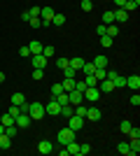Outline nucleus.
Masks as SVG:
<instances>
[{
    "label": "nucleus",
    "mask_w": 140,
    "mask_h": 156,
    "mask_svg": "<svg viewBox=\"0 0 140 156\" xmlns=\"http://www.w3.org/2000/svg\"><path fill=\"white\" fill-rule=\"evenodd\" d=\"M47 112H45V105L42 103H28V117L33 119V121H38V119H42Z\"/></svg>",
    "instance_id": "1"
},
{
    "label": "nucleus",
    "mask_w": 140,
    "mask_h": 156,
    "mask_svg": "<svg viewBox=\"0 0 140 156\" xmlns=\"http://www.w3.org/2000/svg\"><path fill=\"white\" fill-rule=\"evenodd\" d=\"M56 140H59L61 147H66L70 140H75V130H70V128H61V130H59V135H56Z\"/></svg>",
    "instance_id": "2"
},
{
    "label": "nucleus",
    "mask_w": 140,
    "mask_h": 156,
    "mask_svg": "<svg viewBox=\"0 0 140 156\" xmlns=\"http://www.w3.org/2000/svg\"><path fill=\"white\" fill-rule=\"evenodd\" d=\"M14 124H16V128H19V130H26V128H28V126L33 124V119L28 117V112H21L19 117L14 119Z\"/></svg>",
    "instance_id": "3"
},
{
    "label": "nucleus",
    "mask_w": 140,
    "mask_h": 156,
    "mask_svg": "<svg viewBox=\"0 0 140 156\" xmlns=\"http://www.w3.org/2000/svg\"><path fill=\"white\" fill-rule=\"evenodd\" d=\"M68 128L70 130H82L84 128V117H77V114H73V117H68Z\"/></svg>",
    "instance_id": "4"
},
{
    "label": "nucleus",
    "mask_w": 140,
    "mask_h": 156,
    "mask_svg": "<svg viewBox=\"0 0 140 156\" xmlns=\"http://www.w3.org/2000/svg\"><path fill=\"white\" fill-rule=\"evenodd\" d=\"M98 98H100V89H98V86H87L84 100H89V103H98Z\"/></svg>",
    "instance_id": "5"
},
{
    "label": "nucleus",
    "mask_w": 140,
    "mask_h": 156,
    "mask_svg": "<svg viewBox=\"0 0 140 156\" xmlns=\"http://www.w3.org/2000/svg\"><path fill=\"white\" fill-rule=\"evenodd\" d=\"M45 112L49 114V117H61V105H59V103H56V100L52 98V100H49V103L45 105Z\"/></svg>",
    "instance_id": "6"
},
{
    "label": "nucleus",
    "mask_w": 140,
    "mask_h": 156,
    "mask_svg": "<svg viewBox=\"0 0 140 156\" xmlns=\"http://www.w3.org/2000/svg\"><path fill=\"white\" fill-rule=\"evenodd\" d=\"M54 9L52 7H40V16H42V26H49L52 23V19H54Z\"/></svg>",
    "instance_id": "7"
},
{
    "label": "nucleus",
    "mask_w": 140,
    "mask_h": 156,
    "mask_svg": "<svg viewBox=\"0 0 140 156\" xmlns=\"http://www.w3.org/2000/svg\"><path fill=\"white\" fill-rule=\"evenodd\" d=\"M68 103L73 105H80V103H84V93H80L77 89H73V91H68Z\"/></svg>",
    "instance_id": "8"
},
{
    "label": "nucleus",
    "mask_w": 140,
    "mask_h": 156,
    "mask_svg": "<svg viewBox=\"0 0 140 156\" xmlns=\"http://www.w3.org/2000/svg\"><path fill=\"white\" fill-rule=\"evenodd\" d=\"M31 63H33V68H40V70H45L47 63H49V58H47V56H42V54H35V56H31Z\"/></svg>",
    "instance_id": "9"
},
{
    "label": "nucleus",
    "mask_w": 140,
    "mask_h": 156,
    "mask_svg": "<svg viewBox=\"0 0 140 156\" xmlns=\"http://www.w3.org/2000/svg\"><path fill=\"white\" fill-rule=\"evenodd\" d=\"M12 105H19L21 112H28V103H26V96H23V93H14L12 96Z\"/></svg>",
    "instance_id": "10"
},
{
    "label": "nucleus",
    "mask_w": 140,
    "mask_h": 156,
    "mask_svg": "<svg viewBox=\"0 0 140 156\" xmlns=\"http://www.w3.org/2000/svg\"><path fill=\"white\" fill-rule=\"evenodd\" d=\"M100 117H103V114H100L98 107H87V117L84 119H89V121H100Z\"/></svg>",
    "instance_id": "11"
},
{
    "label": "nucleus",
    "mask_w": 140,
    "mask_h": 156,
    "mask_svg": "<svg viewBox=\"0 0 140 156\" xmlns=\"http://www.w3.org/2000/svg\"><path fill=\"white\" fill-rule=\"evenodd\" d=\"M126 86H128V89H133V91H138V89H140V77H138V75H128V77H126Z\"/></svg>",
    "instance_id": "12"
},
{
    "label": "nucleus",
    "mask_w": 140,
    "mask_h": 156,
    "mask_svg": "<svg viewBox=\"0 0 140 156\" xmlns=\"http://www.w3.org/2000/svg\"><path fill=\"white\" fill-rule=\"evenodd\" d=\"M38 151H40V154H52V151H54V144L52 142H49V140H42V142L40 144H38Z\"/></svg>",
    "instance_id": "13"
},
{
    "label": "nucleus",
    "mask_w": 140,
    "mask_h": 156,
    "mask_svg": "<svg viewBox=\"0 0 140 156\" xmlns=\"http://www.w3.org/2000/svg\"><path fill=\"white\" fill-rule=\"evenodd\" d=\"M121 21H128V12L124 7H117V12H114V23H121Z\"/></svg>",
    "instance_id": "14"
},
{
    "label": "nucleus",
    "mask_w": 140,
    "mask_h": 156,
    "mask_svg": "<svg viewBox=\"0 0 140 156\" xmlns=\"http://www.w3.org/2000/svg\"><path fill=\"white\" fill-rule=\"evenodd\" d=\"M98 89H100V93H107V91H114V84L105 77V79H100V82H98Z\"/></svg>",
    "instance_id": "15"
},
{
    "label": "nucleus",
    "mask_w": 140,
    "mask_h": 156,
    "mask_svg": "<svg viewBox=\"0 0 140 156\" xmlns=\"http://www.w3.org/2000/svg\"><path fill=\"white\" fill-rule=\"evenodd\" d=\"M73 114H75V107H73V105H70V103H66V105H61V117H73Z\"/></svg>",
    "instance_id": "16"
},
{
    "label": "nucleus",
    "mask_w": 140,
    "mask_h": 156,
    "mask_svg": "<svg viewBox=\"0 0 140 156\" xmlns=\"http://www.w3.org/2000/svg\"><path fill=\"white\" fill-rule=\"evenodd\" d=\"M84 63H87V61L82 58V56H75V58H70V68H75L77 72L82 70V65H84Z\"/></svg>",
    "instance_id": "17"
},
{
    "label": "nucleus",
    "mask_w": 140,
    "mask_h": 156,
    "mask_svg": "<svg viewBox=\"0 0 140 156\" xmlns=\"http://www.w3.org/2000/svg\"><path fill=\"white\" fill-rule=\"evenodd\" d=\"M66 149H68V154H75V156H80V144L75 142V140H70V142L66 144Z\"/></svg>",
    "instance_id": "18"
},
{
    "label": "nucleus",
    "mask_w": 140,
    "mask_h": 156,
    "mask_svg": "<svg viewBox=\"0 0 140 156\" xmlns=\"http://www.w3.org/2000/svg\"><path fill=\"white\" fill-rule=\"evenodd\" d=\"M100 23H105V26L114 23V12H112V9H107V12H103V21H100Z\"/></svg>",
    "instance_id": "19"
},
{
    "label": "nucleus",
    "mask_w": 140,
    "mask_h": 156,
    "mask_svg": "<svg viewBox=\"0 0 140 156\" xmlns=\"http://www.w3.org/2000/svg\"><path fill=\"white\" fill-rule=\"evenodd\" d=\"M28 49H31V56H35V54H42V44L38 42V40H33V42L28 44Z\"/></svg>",
    "instance_id": "20"
},
{
    "label": "nucleus",
    "mask_w": 140,
    "mask_h": 156,
    "mask_svg": "<svg viewBox=\"0 0 140 156\" xmlns=\"http://www.w3.org/2000/svg\"><path fill=\"white\" fill-rule=\"evenodd\" d=\"M9 147H12V137L2 133V135H0V149H9Z\"/></svg>",
    "instance_id": "21"
},
{
    "label": "nucleus",
    "mask_w": 140,
    "mask_h": 156,
    "mask_svg": "<svg viewBox=\"0 0 140 156\" xmlns=\"http://www.w3.org/2000/svg\"><path fill=\"white\" fill-rule=\"evenodd\" d=\"M80 75V72L75 70V68H70V63H68V68H63V77H68V79H75Z\"/></svg>",
    "instance_id": "22"
},
{
    "label": "nucleus",
    "mask_w": 140,
    "mask_h": 156,
    "mask_svg": "<svg viewBox=\"0 0 140 156\" xmlns=\"http://www.w3.org/2000/svg\"><path fill=\"white\" fill-rule=\"evenodd\" d=\"M138 5H140V0H126L124 9H126V12L131 14V12H135V9H138Z\"/></svg>",
    "instance_id": "23"
},
{
    "label": "nucleus",
    "mask_w": 140,
    "mask_h": 156,
    "mask_svg": "<svg viewBox=\"0 0 140 156\" xmlns=\"http://www.w3.org/2000/svg\"><path fill=\"white\" fill-rule=\"evenodd\" d=\"M105 35H110V37H117V35H119V28H117V23H110V26L105 28Z\"/></svg>",
    "instance_id": "24"
},
{
    "label": "nucleus",
    "mask_w": 140,
    "mask_h": 156,
    "mask_svg": "<svg viewBox=\"0 0 140 156\" xmlns=\"http://www.w3.org/2000/svg\"><path fill=\"white\" fill-rule=\"evenodd\" d=\"M107 63H110L107 56H96V58H93V65H96V68H107Z\"/></svg>",
    "instance_id": "25"
},
{
    "label": "nucleus",
    "mask_w": 140,
    "mask_h": 156,
    "mask_svg": "<svg viewBox=\"0 0 140 156\" xmlns=\"http://www.w3.org/2000/svg\"><path fill=\"white\" fill-rule=\"evenodd\" d=\"M117 151L124 154V156H131V147H128V142H119V144H117Z\"/></svg>",
    "instance_id": "26"
},
{
    "label": "nucleus",
    "mask_w": 140,
    "mask_h": 156,
    "mask_svg": "<svg viewBox=\"0 0 140 156\" xmlns=\"http://www.w3.org/2000/svg\"><path fill=\"white\" fill-rule=\"evenodd\" d=\"M128 147H131V156H138L140 154V140H131Z\"/></svg>",
    "instance_id": "27"
},
{
    "label": "nucleus",
    "mask_w": 140,
    "mask_h": 156,
    "mask_svg": "<svg viewBox=\"0 0 140 156\" xmlns=\"http://www.w3.org/2000/svg\"><path fill=\"white\" fill-rule=\"evenodd\" d=\"M61 86H63V91H73L75 89V79H63V82H61Z\"/></svg>",
    "instance_id": "28"
},
{
    "label": "nucleus",
    "mask_w": 140,
    "mask_h": 156,
    "mask_svg": "<svg viewBox=\"0 0 140 156\" xmlns=\"http://www.w3.org/2000/svg\"><path fill=\"white\" fill-rule=\"evenodd\" d=\"M112 42H114V40L110 37V35H100V47H105V49H110V47H112Z\"/></svg>",
    "instance_id": "29"
},
{
    "label": "nucleus",
    "mask_w": 140,
    "mask_h": 156,
    "mask_svg": "<svg viewBox=\"0 0 140 156\" xmlns=\"http://www.w3.org/2000/svg\"><path fill=\"white\" fill-rule=\"evenodd\" d=\"M105 75H107V68H96V70H93V77L98 79V82H100V79H105Z\"/></svg>",
    "instance_id": "30"
},
{
    "label": "nucleus",
    "mask_w": 140,
    "mask_h": 156,
    "mask_svg": "<svg viewBox=\"0 0 140 156\" xmlns=\"http://www.w3.org/2000/svg\"><path fill=\"white\" fill-rule=\"evenodd\" d=\"M93 70H96V65H93V63H84V65H82V75H93Z\"/></svg>",
    "instance_id": "31"
},
{
    "label": "nucleus",
    "mask_w": 140,
    "mask_h": 156,
    "mask_svg": "<svg viewBox=\"0 0 140 156\" xmlns=\"http://www.w3.org/2000/svg\"><path fill=\"white\" fill-rule=\"evenodd\" d=\"M68 63H70V58H66V56H59V58H56V68H59V70L68 68Z\"/></svg>",
    "instance_id": "32"
},
{
    "label": "nucleus",
    "mask_w": 140,
    "mask_h": 156,
    "mask_svg": "<svg viewBox=\"0 0 140 156\" xmlns=\"http://www.w3.org/2000/svg\"><path fill=\"white\" fill-rule=\"evenodd\" d=\"M82 79H84V84H87V86H98V79L93 77V75H84Z\"/></svg>",
    "instance_id": "33"
},
{
    "label": "nucleus",
    "mask_w": 140,
    "mask_h": 156,
    "mask_svg": "<svg viewBox=\"0 0 140 156\" xmlns=\"http://www.w3.org/2000/svg\"><path fill=\"white\" fill-rule=\"evenodd\" d=\"M52 23L54 26H63V23H66V16H63V14H54V19H52Z\"/></svg>",
    "instance_id": "34"
},
{
    "label": "nucleus",
    "mask_w": 140,
    "mask_h": 156,
    "mask_svg": "<svg viewBox=\"0 0 140 156\" xmlns=\"http://www.w3.org/2000/svg\"><path fill=\"white\" fill-rule=\"evenodd\" d=\"M7 114L16 119V117H19V114H21V107H19V105H9V110H7Z\"/></svg>",
    "instance_id": "35"
},
{
    "label": "nucleus",
    "mask_w": 140,
    "mask_h": 156,
    "mask_svg": "<svg viewBox=\"0 0 140 156\" xmlns=\"http://www.w3.org/2000/svg\"><path fill=\"white\" fill-rule=\"evenodd\" d=\"M0 124L5 126V128H7V126H12V124H14V117H9V114H2V117H0Z\"/></svg>",
    "instance_id": "36"
},
{
    "label": "nucleus",
    "mask_w": 140,
    "mask_h": 156,
    "mask_svg": "<svg viewBox=\"0 0 140 156\" xmlns=\"http://www.w3.org/2000/svg\"><path fill=\"white\" fill-rule=\"evenodd\" d=\"M131 128H133V124H131L128 119H124V121H121V124H119V130H121V133H128V130H131Z\"/></svg>",
    "instance_id": "37"
},
{
    "label": "nucleus",
    "mask_w": 140,
    "mask_h": 156,
    "mask_svg": "<svg viewBox=\"0 0 140 156\" xmlns=\"http://www.w3.org/2000/svg\"><path fill=\"white\" fill-rule=\"evenodd\" d=\"M42 56L52 58V56H56V49H54V47H42Z\"/></svg>",
    "instance_id": "38"
},
{
    "label": "nucleus",
    "mask_w": 140,
    "mask_h": 156,
    "mask_svg": "<svg viewBox=\"0 0 140 156\" xmlns=\"http://www.w3.org/2000/svg\"><path fill=\"white\" fill-rule=\"evenodd\" d=\"M80 7H82V12H91V9H93V2H91V0H82Z\"/></svg>",
    "instance_id": "39"
},
{
    "label": "nucleus",
    "mask_w": 140,
    "mask_h": 156,
    "mask_svg": "<svg viewBox=\"0 0 140 156\" xmlns=\"http://www.w3.org/2000/svg\"><path fill=\"white\" fill-rule=\"evenodd\" d=\"M16 133H19V128H16V124H12V126H7V128H5V135H9V137H14V135H16Z\"/></svg>",
    "instance_id": "40"
},
{
    "label": "nucleus",
    "mask_w": 140,
    "mask_h": 156,
    "mask_svg": "<svg viewBox=\"0 0 140 156\" xmlns=\"http://www.w3.org/2000/svg\"><path fill=\"white\" fill-rule=\"evenodd\" d=\"M54 100H56V103H59V105H66V103H68V91H63V93H59V96L54 98Z\"/></svg>",
    "instance_id": "41"
},
{
    "label": "nucleus",
    "mask_w": 140,
    "mask_h": 156,
    "mask_svg": "<svg viewBox=\"0 0 140 156\" xmlns=\"http://www.w3.org/2000/svg\"><path fill=\"white\" fill-rule=\"evenodd\" d=\"M75 114H77V117H87V107H84V105H75Z\"/></svg>",
    "instance_id": "42"
},
{
    "label": "nucleus",
    "mask_w": 140,
    "mask_h": 156,
    "mask_svg": "<svg viewBox=\"0 0 140 156\" xmlns=\"http://www.w3.org/2000/svg\"><path fill=\"white\" fill-rule=\"evenodd\" d=\"M59 93H63V86L61 84H52V98H56Z\"/></svg>",
    "instance_id": "43"
},
{
    "label": "nucleus",
    "mask_w": 140,
    "mask_h": 156,
    "mask_svg": "<svg viewBox=\"0 0 140 156\" xmlns=\"http://www.w3.org/2000/svg\"><path fill=\"white\" fill-rule=\"evenodd\" d=\"M42 77H45V70H40V68H33V79H38V82H40Z\"/></svg>",
    "instance_id": "44"
},
{
    "label": "nucleus",
    "mask_w": 140,
    "mask_h": 156,
    "mask_svg": "<svg viewBox=\"0 0 140 156\" xmlns=\"http://www.w3.org/2000/svg\"><path fill=\"white\" fill-rule=\"evenodd\" d=\"M28 14H31V19H40V7H31Z\"/></svg>",
    "instance_id": "45"
},
{
    "label": "nucleus",
    "mask_w": 140,
    "mask_h": 156,
    "mask_svg": "<svg viewBox=\"0 0 140 156\" xmlns=\"http://www.w3.org/2000/svg\"><path fill=\"white\" fill-rule=\"evenodd\" d=\"M80 154H82V156H84V154H91V144H87V142L80 144Z\"/></svg>",
    "instance_id": "46"
},
{
    "label": "nucleus",
    "mask_w": 140,
    "mask_h": 156,
    "mask_svg": "<svg viewBox=\"0 0 140 156\" xmlns=\"http://www.w3.org/2000/svg\"><path fill=\"white\" fill-rule=\"evenodd\" d=\"M128 135H131V140H140V128H131Z\"/></svg>",
    "instance_id": "47"
},
{
    "label": "nucleus",
    "mask_w": 140,
    "mask_h": 156,
    "mask_svg": "<svg viewBox=\"0 0 140 156\" xmlns=\"http://www.w3.org/2000/svg\"><path fill=\"white\" fill-rule=\"evenodd\" d=\"M28 23L33 28H42V19H28Z\"/></svg>",
    "instance_id": "48"
},
{
    "label": "nucleus",
    "mask_w": 140,
    "mask_h": 156,
    "mask_svg": "<svg viewBox=\"0 0 140 156\" xmlns=\"http://www.w3.org/2000/svg\"><path fill=\"white\" fill-rule=\"evenodd\" d=\"M131 105H133V107H138V105H140V96H138V93L131 96Z\"/></svg>",
    "instance_id": "49"
},
{
    "label": "nucleus",
    "mask_w": 140,
    "mask_h": 156,
    "mask_svg": "<svg viewBox=\"0 0 140 156\" xmlns=\"http://www.w3.org/2000/svg\"><path fill=\"white\" fill-rule=\"evenodd\" d=\"M19 56H31V49H28V44L19 49Z\"/></svg>",
    "instance_id": "50"
},
{
    "label": "nucleus",
    "mask_w": 140,
    "mask_h": 156,
    "mask_svg": "<svg viewBox=\"0 0 140 156\" xmlns=\"http://www.w3.org/2000/svg\"><path fill=\"white\" fill-rule=\"evenodd\" d=\"M105 28H107L105 23H98V37H100V35H105Z\"/></svg>",
    "instance_id": "51"
},
{
    "label": "nucleus",
    "mask_w": 140,
    "mask_h": 156,
    "mask_svg": "<svg viewBox=\"0 0 140 156\" xmlns=\"http://www.w3.org/2000/svg\"><path fill=\"white\" fill-rule=\"evenodd\" d=\"M114 5H117V7H124V5H126V0H114Z\"/></svg>",
    "instance_id": "52"
},
{
    "label": "nucleus",
    "mask_w": 140,
    "mask_h": 156,
    "mask_svg": "<svg viewBox=\"0 0 140 156\" xmlns=\"http://www.w3.org/2000/svg\"><path fill=\"white\" fill-rule=\"evenodd\" d=\"M2 82H5V72L0 70V84H2Z\"/></svg>",
    "instance_id": "53"
},
{
    "label": "nucleus",
    "mask_w": 140,
    "mask_h": 156,
    "mask_svg": "<svg viewBox=\"0 0 140 156\" xmlns=\"http://www.w3.org/2000/svg\"><path fill=\"white\" fill-rule=\"evenodd\" d=\"M2 133H5V126H2V124H0V135H2Z\"/></svg>",
    "instance_id": "54"
}]
</instances>
